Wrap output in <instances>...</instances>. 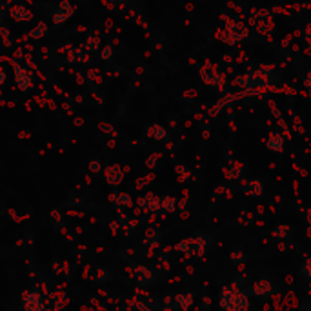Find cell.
<instances>
[{
	"label": "cell",
	"instance_id": "cell-7",
	"mask_svg": "<svg viewBox=\"0 0 311 311\" xmlns=\"http://www.w3.org/2000/svg\"><path fill=\"white\" fill-rule=\"evenodd\" d=\"M113 53H115V48H113L111 44H109V46H104L102 51H100V58H102V60H109L113 56Z\"/></svg>",
	"mask_w": 311,
	"mask_h": 311
},
{
	"label": "cell",
	"instance_id": "cell-5",
	"mask_svg": "<svg viewBox=\"0 0 311 311\" xmlns=\"http://www.w3.org/2000/svg\"><path fill=\"white\" fill-rule=\"evenodd\" d=\"M84 50L87 51V53H93V51H99L100 50V38L95 37V35H89V37L86 38V42H84V46H82Z\"/></svg>",
	"mask_w": 311,
	"mask_h": 311
},
{
	"label": "cell",
	"instance_id": "cell-8",
	"mask_svg": "<svg viewBox=\"0 0 311 311\" xmlns=\"http://www.w3.org/2000/svg\"><path fill=\"white\" fill-rule=\"evenodd\" d=\"M0 35H2V38H4V44L6 46H11V35H9V31H7V27H0Z\"/></svg>",
	"mask_w": 311,
	"mask_h": 311
},
{
	"label": "cell",
	"instance_id": "cell-2",
	"mask_svg": "<svg viewBox=\"0 0 311 311\" xmlns=\"http://www.w3.org/2000/svg\"><path fill=\"white\" fill-rule=\"evenodd\" d=\"M73 13H75V7L71 6V2L62 0L60 6H58V9H56L55 15H53V22H55V24H64Z\"/></svg>",
	"mask_w": 311,
	"mask_h": 311
},
{
	"label": "cell",
	"instance_id": "cell-6",
	"mask_svg": "<svg viewBox=\"0 0 311 311\" xmlns=\"http://www.w3.org/2000/svg\"><path fill=\"white\" fill-rule=\"evenodd\" d=\"M46 33H48V26H46V24H38L35 29H31V31H29V38H33V40H38V38H42Z\"/></svg>",
	"mask_w": 311,
	"mask_h": 311
},
{
	"label": "cell",
	"instance_id": "cell-4",
	"mask_svg": "<svg viewBox=\"0 0 311 311\" xmlns=\"http://www.w3.org/2000/svg\"><path fill=\"white\" fill-rule=\"evenodd\" d=\"M9 13H11V17L17 20V22H27V20H31V17H33L31 11L22 6H13Z\"/></svg>",
	"mask_w": 311,
	"mask_h": 311
},
{
	"label": "cell",
	"instance_id": "cell-9",
	"mask_svg": "<svg viewBox=\"0 0 311 311\" xmlns=\"http://www.w3.org/2000/svg\"><path fill=\"white\" fill-rule=\"evenodd\" d=\"M4 80H6V73H4V71H0V84H4Z\"/></svg>",
	"mask_w": 311,
	"mask_h": 311
},
{
	"label": "cell",
	"instance_id": "cell-1",
	"mask_svg": "<svg viewBox=\"0 0 311 311\" xmlns=\"http://www.w3.org/2000/svg\"><path fill=\"white\" fill-rule=\"evenodd\" d=\"M13 69H15V78H17V84H19L20 89H22V91L29 89V87L33 86V80H31L33 73L31 71H27L24 66H20V64L15 62V60H13Z\"/></svg>",
	"mask_w": 311,
	"mask_h": 311
},
{
	"label": "cell",
	"instance_id": "cell-3",
	"mask_svg": "<svg viewBox=\"0 0 311 311\" xmlns=\"http://www.w3.org/2000/svg\"><path fill=\"white\" fill-rule=\"evenodd\" d=\"M66 60L69 64H86L89 62V53L84 48H71Z\"/></svg>",
	"mask_w": 311,
	"mask_h": 311
}]
</instances>
